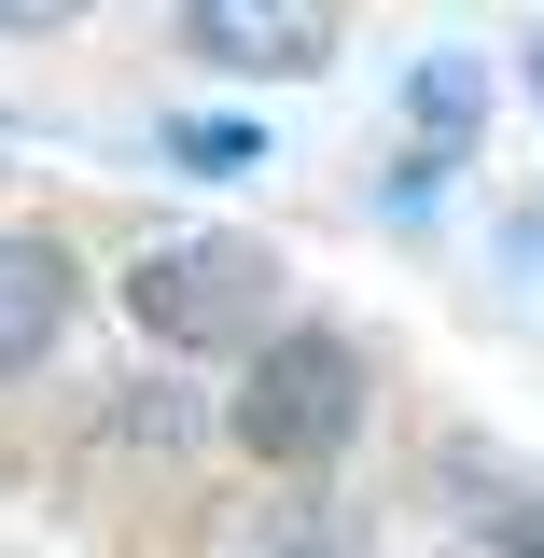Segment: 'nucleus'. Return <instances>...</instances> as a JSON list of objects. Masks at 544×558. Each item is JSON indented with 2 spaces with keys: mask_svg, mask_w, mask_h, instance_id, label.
I'll return each mask as SVG.
<instances>
[{
  "mask_svg": "<svg viewBox=\"0 0 544 558\" xmlns=\"http://www.w3.org/2000/svg\"><path fill=\"white\" fill-rule=\"evenodd\" d=\"M168 154H182V168H266V140H252V126H209V112L168 126Z\"/></svg>",
  "mask_w": 544,
  "mask_h": 558,
  "instance_id": "423d86ee",
  "label": "nucleus"
},
{
  "mask_svg": "<svg viewBox=\"0 0 544 558\" xmlns=\"http://www.w3.org/2000/svg\"><path fill=\"white\" fill-rule=\"evenodd\" d=\"M126 307L154 322L168 349H266L279 336V252L266 238H154L126 266Z\"/></svg>",
  "mask_w": 544,
  "mask_h": 558,
  "instance_id": "f257e3e1",
  "label": "nucleus"
},
{
  "mask_svg": "<svg viewBox=\"0 0 544 558\" xmlns=\"http://www.w3.org/2000/svg\"><path fill=\"white\" fill-rule=\"evenodd\" d=\"M182 43L223 57V70H322L336 57V14H322V0H196Z\"/></svg>",
  "mask_w": 544,
  "mask_h": 558,
  "instance_id": "7ed1b4c3",
  "label": "nucleus"
},
{
  "mask_svg": "<svg viewBox=\"0 0 544 558\" xmlns=\"http://www.w3.org/2000/svg\"><path fill=\"white\" fill-rule=\"evenodd\" d=\"M57 322H70V252L43 223H14V238H0V377H28V363L57 349Z\"/></svg>",
  "mask_w": 544,
  "mask_h": 558,
  "instance_id": "20e7f679",
  "label": "nucleus"
},
{
  "mask_svg": "<svg viewBox=\"0 0 544 558\" xmlns=\"http://www.w3.org/2000/svg\"><path fill=\"white\" fill-rule=\"evenodd\" d=\"M279 558H336V545H279Z\"/></svg>",
  "mask_w": 544,
  "mask_h": 558,
  "instance_id": "6e6552de",
  "label": "nucleus"
},
{
  "mask_svg": "<svg viewBox=\"0 0 544 558\" xmlns=\"http://www.w3.org/2000/svg\"><path fill=\"white\" fill-rule=\"evenodd\" d=\"M531 98H544V28H531Z\"/></svg>",
  "mask_w": 544,
  "mask_h": 558,
  "instance_id": "0eeeda50",
  "label": "nucleus"
},
{
  "mask_svg": "<svg viewBox=\"0 0 544 558\" xmlns=\"http://www.w3.org/2000/svg\"><path fill=\"white\" fill-rule=\"evenodd\" d=\"M349 418H363V349L322 336V322H279V336L238 363V447H252V461H279V475L336 461Z\"/></svg>",
  "mask_w": 544,
  "mask_h": 558,
  "instance_id": "f03ea898",
  "label": "nucleus"
},
{
  "mask_svg": "<svg viewBox=\"0 0 544 558\" xmlns=\"http://www.w3.org/2000/svg\"><path fill=\"white\" fill-rule=\"evenodd\" d=\"M488 558H544V488H503V502H475Z\"/></svg>",
  "mask_w": 544,
  "mask_h": 558,
  "instance_id": "39448f33",
  "label": "nucleus"
}]
</instances>
